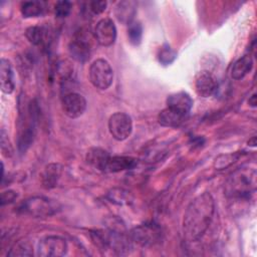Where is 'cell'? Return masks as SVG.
<instances>
[{
  "label": "cell",
  "instance_id": "1",
  "mask_svg": "<svg viewBox=\"0 0 257 257\" xmlns=\"http://www.w3.org/2000/svg\"><path fill=\"white\" fill-rule=\"evenodd\" d=\"M215 213L213 196L202 193L194 198L188 205L182 224L184 239L187 242L199 241L208 230Z\"/></svg>",
  "mask_w": 257,
  "mask_h": 257
},
{
  "label": "cell",
  "instance_id": "2",
  "mask_svg": "<svg viewBox=\"0 0 257 257\" xmlns=\"http://www.w3.org/2000/svg\"><path fill=\"white\" fill-rule=\"evenodd\" d=\"M257 187V172L255 167L244 166L233 172L225 184V193L231 198H248L254 194Z\"/></svg>",
  "mask_w": 257,
  "mask_h": 257
},
{
  "label": "cell",
  "instance_id": "3",
  "mask_svg": "<svg viewBox=\"0 0 257 257\" xmlns=\"http://www.w3.org/2000/svg\"><path fill=\"white\" fill-rule=\"evenodd\" d=\"M19 211L32 217H48L58 212L60 206L54 200L45 197H32L19 205Z\"/></svg>",
  "mask_w": 257,
  "mask_h": 257
},
{
  "label": "cell",
  "instance_id": "4",
  "mask_svg": "<svg viewBox=\"0 0 257 257\" xmlns=\"http://www.w3.org/2000/svg\"><path fill=\"white\" fill-rule=\"evenodd\" d=\"M89 80L91 84L101 90L107 89L113 79V71L109 62L103 58L95 59L89 66Z\"/></svg>",
  "mask_w": 257,
  "mask_h": 257
},
{
  "label": "cell",
  "instance_id": "5",
  "mask_svg": "<svg viewBox=\"0 0 257 257\" xmlns=\"http://www.w3.org/2000/svg\"><path fill=\"white\" fill-rule=\"evenodd\" d=\"M161 229L154 224H142L128 232V237L134 245L149 247L157 244L161 239Z\"/></svg>",
  "mask_w": 257,
  "mask_h": 257
},
{
  "label": "cell",
  "instance_id": "6",
  "mask_svg": "<svg viewBox=\"0 0 257 257\" xmlns=\"http://www.w3.org/2000/svg\"><path fill=\"white\" fill-rule=\"evenodd\" d=\"M107 124L110 136L119 142L126 140L133 132L132 117L125 112L116 111L112 113Z\"/></svg>",
  "mask_w": 257,
  "mask_h": 257
},
{
  "label": "cell",
  "instance_id": "7",
  "mask_svg": "<svg viewBox=\"0 0 257 257\" xmlns=\"http://www.w3.org/2000/svg\"><path fill=\"white\" fill-rule=\"evenodd\" d=\"M67 252V242L56 235L43 237L37 244V255L41 257H59Z\"/></svg>",
  "mask_w": 257,
  "mask_h": 257
},
{
  "label": "cell",
  "instance_id": "8",
  "mask_svg": "<svg viewBox=\"0 0 257 257\" xmlns=\"http://www.w3.org/2000/svg\"><path fill=\"white\" fill-rule=\"evenodd\" d=\"M61 107L65 115L70 118H77L85 111L86 100L78 92H66L62 96Z\"/></svg>",
  "mask_w": 257,
  "mask_h": 257
},
{
  "label": "cell",
  "instance_id": "9",
  "mask_svg": "<svg viewBox=\"0 0 257 257\" xmlns=\"http://www.w3.org/2000/svg\"><path fill=\"white\" fill-rule=\"evenodd\" d=\"M95 41L101 46H110L116 39V27L110 18L100 19L93 30Z\"/></svg>",
  "mask_w": 257,
  "mask_h": 257
},
{
  "label": "cell",
  "instance_id": "10",
  "mask_svg": "<svg viewBox=\"0 0 257 257\" xmlns=\"http://www.w3.org/2000/svg\"><path fill=\"white\" fill-rule=\"evenodd\" d=\"M195 89L202 97L212 96L218 89L216 76L208 70L199 71L195 76Z\"/></svg>",
  "mask_w": 257,
  "mask_h": 257
},
{
  "label": "cell",
  "instance_id": "11",
  "mask_svg": "<svg viewBox=\"0 0 257 257\" xmlns=\"http://www.w3.org/2000/svg\"><path fill=\"white\" fill-rule=\"evenodd\" d=\"M68 52L71 58L78 62H85L91 53L90 43L83 33H78L68 44Z\"/></svg>",
  "mask_w": 257,
  "mask_h": 257
},
{
  "label": "cell",
  "instance_id": "12",
  "mask_svg": "<svg viewBox=\"0 0 257 257\" xmlns=\"http://www.w3.org/2000/svg\"><path fill=\"white\" fill-rule=\"evenodd\" d=\"M193 104H194L193 98L186 91L174 92L167 97V106L186 114L190 113L193 107Z\"/></svg>",
  "mask_w": 257,
  "mask_h": 257
},
{
  "label": "cell",
  "instance_id": "13",
  "mask_svg": "<svg viewBox=\"0 0 257 257\" xmlns=\"http://www.w3.org/2000/svg\"><path fill=\"white\" fill-rule=\"evenodd\" d=\"M188 115L167 106L159 113L158 122L165 127H178L187 119Z\"/></svg>",
  "mask_w": 257,
  "mask_h": 257
},
{
  "label": "cell",
  "instance_id": "14",
  "mask_svg": "<svg viewBox=\"0 0 257 257\" xmlns=\"http://www.w3.org/2000/svg\"><path fill=\"white\" fill-rule=\"evenodd\" d=\"M0 82L1 90L4 93L10 94L14 91V72L10 61L6 58H1L0 61Z\"/></svg>",
  "mask_w": 257,
  "mask_h": 257
},
{
  "label": "cell",
  "instance_id": "15",
  "mask_svg": "<svg viewBox=\"0 0 257 257\" xmlns=\"http://www.w3.org/2000/svg\"><path fill=\"white\" fill-rule=\"evenodd\" d=\"M109 158L110 155L107 153V151L98 147L90 148L85 156L86 163L92 168L101 172H104Z\"/></svg>",
  "mask_w": 257,
  "mask_h": 257
},
{
  "label": "cell",
  "instance_id": "16",
  "mask_svg": "<svg viewBox=\"0 0 257 257\" xmlns=\"http://www.w3.org/2000/svg\"><path fill=\"white\" fill-rule=\"evenodd\" d=\"M138 164V160L133 157L127 156H110L106 168L104 170L105 173H117L126 170L134 169Z\"/></svg>",
  "mask_w": 257,
  "mask_h": 257
},
{
  "label": "cell",
  "instance_id": "17",
  "mask_svg": "<svg viewBox=\"0 0 257 257\" xmlns=\"http://www.w3.org/2000/svg\"><path fill=\"white\" fill-rule=\"evenodd\" d=\"M62 174V166L56 163L47 165L41 173V183L45 189H52L57 186Z\"/></svg>",
  "mask_w": 257,
  "mask_h": 257
},
{
  "label": "cell",
  "instance_id": "18",
  "mask_svg": "<svg viewBox=\"0 0 257 257\" xmlns=\"http://www.w3.org/2000/svg\"><path fill=\"white\" fill-rule=\"evenodd\" d=\"M136 12L137 4L135 1H120L114 8V15L116 19L119 22L127 25L133 22Z\"/></svg>",
  "mask_w": 257,
  "mask_h": 257
},
{
  "label": "cell",
  "instance_id": "19",
  "mask_svg": "<svg viewBox=\"0 0 257 257\" xmlns=\"http://www.w3.org/2000/svg\"><path fill=\"white\" fill-rule=\"evenodd\" d=\"M252 67H253V59L251 55L245 54L242 57H240L238 60H236L235 63L233 64L232 70H231V76L236 80L242 79L251 71Z\"/></svg>",
  "mask_w": 257,
  "mask_h": 257
},
{
  "label": "cell",
  "instance_id": "20",
  "mask_svg": "<svg viewBox=\"0 0 257 257\" xmlns=\"http://www.w3.org/2000/svg\"><path fill=\"white\" fill-rule=\"evenodd\" d=\"M46 10L43 1H25L21 4L20 11L24 18H35L44 14Z\"/></svg>",
  "mask_w": 257,
  "mask_h": 257
},
{
  "label": "cell",
  "instance_id": "21",
  "mask_svg": "<svg viewBox=\"0 0 257 257\" xmlns=\"http://www.w3.org/2000/svg\"><path fill=\"white\" fill-rule=\"evenodd\" d=\"M47 29L43 26H30L25 31V36L33 45H40L45 42L47 37Z\"/></svg>",
  "mask_w": 257,
  "mask_h": 257
},
{
  "label": "cell",
  "instance_id": "22",
  "mask_svg": "<svg viewBox=\"0 0 257 257\" xmlns=\"http://www.w3.org/2000/svg\"><path fill=\"white\" fill-rule=\"evenodd\" d=\"M128 40L133 45H139L143 37V27L139 21H133L127 25Z\"/></svg>",
  "mask_w": 257,
  "mask_h": 257
},
{
  "label": "cell",
  "instance_id": "23",
  "mask_svg": "<svg viewBox=\"0 0 257 257\" xmlns=\"http://www.w3.org/2000/svg\"><path fill=\"white\" fill-rule=\"evenodd\" d=\"M177 57V52L168 44H164L158 53V60L163 65L171 64Z\"/></svg>",
  "mask_w": 257,
  "mask_h": 257
},
{
  "label": "cell",
  "instance_id": "24",
  "mask_svg": "<svg viewBox=\"0 0 257 257\" xmlns=\"http://www.w3.org/2000/svg\"><path fill=\"white\" fill-rule=\"evenodd\" d=\"M9 256H30L32 255L31 246L27 242H19L15 244L7 253Z\"/></svg>",
  "mask_w": 257,
  "mask_h": 257
},
{
  "label": "cell",
  "instance_id": "25",
  "mask_svg": "<svg viewBox=\"0 0 257 257\" xmlns=\"http://www.w3.org/2000/svg\"><path fill=\"white\" fill-rule=\"evenodd\" d=\"M72 4L69 1L62 0V1H57L55 6H54V13L55 16L58 18H64L68 16L71 12Z\"/></svg>",
  "mask_w": 257,
  "mask_h": 257
},
{
  "label": "cell",
  "instance_id": "26",
  "mask_svg": "<svg viewBox=\"0 0 257 257\" xmlns=\"http://www.w3.org/2000/svg\"><path fill=\"white\" fill-rule=\"evenodd\" d=\"M236 159L237 158H236L235 155H223V156H220L218 159H216L215 167L218 170L224 169L226 167H229L232 163H234Z\"/></svg>",
  "mask_w": 257,
  "mask_h": 257
},
{
  "label": "cell",
  "instance_id": "27",
  "mask_svg": "<svg viewBox=\"0 0 257 257\" xmlns=\"http://www.w3.org/2000/svg\"><path fill=\"white\" fill-rule=\"evenodd\" d=\"M106 1H90L87 3V9L93 15L101 14L106 9Z\"/></svg>",
  "mask_w": 257,
  "mask_h": 257
},
{
  "label": "cell",
  "instance_id": "28",
  "mask_svg": "<svg viewBox=\"0 0 257 257\" xmlns=\"http://www.w3.org/2000/svg\"><path fill=\"white\" fill-rule=\"evenodd\" d=\"M17 198V194L12 191V190H8L5 191L1 194V205H5V204H9L12 203L13 201H15V199Z\"/></svg>",
  "mask_w": 257,
  "mask_h": 257
},
{
  "label": "cell",
  "instance_id": "29",
  "mask_svg": "<svg viewBox=\"0 0 257 257\" xmlns=\"http://www.w3.org/2000/svg\"><path fill=\"white\" fill-rule=\"evenodd\" d=\"M1 150H2L3 154L6 155L7 157L11 156V154H12L11 145L9 144L8 140L6 141V136H5V133L3 130L1 131Z\"/></svg>",
  "mask_w": 257,
  "mask_h": 257
},
{
  "label": "cell",
  "instance_id": "30",
  "mask_svg": "<svg viewBox=\"0 0 257 257\" xmlns=\"http://www.w3.org/2000/svg\"><path fill=\"white\" fill-rule=\"evenodd\" d=\"M109 195H111V200L113 202H117L118 204H121L124 200H125V193L122 192V190H120L118 193H110Z\"/></svg>",
  "mask_w": 257,
  "mask_h": 257
},
{
  "label": "cell",
  "instance_id": "31",
  "mask_svg": "<svg viewBox=\"0 0 257 257\" xmlns=\"http://www.w3.org/2000/svg\"><path fill=\"white\" fill-rule=\"evenodd\" d=\"M249 104L252 105V106H255L256 105V94L253 93V95L251 96V98L249 99Z\"/></svg>",
  "mask_w": 257,
  "mask_h": 257
},
{
  "label": "cell",
  "instance_id": "32",
  "mask_svg": "<svg viewBox=\"0 0 257 257\" xmlns=\"http://www.w3.org/2000/svg\"><path fill=\"white\" fill-rule=\"evenodd\" d=\"M248 144H249V146H251V147H255V145H256V137H253L251 140H249Z\"/></svg>",
  "mask_w": 257,
  "mask_h": 257
}]
</instances>
